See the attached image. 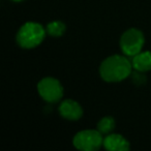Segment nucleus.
I'll return each mask as SVG.
<instances>
[{"label": "nucleus", "mask_w": 151, "mask_h": 151, "mask_svg": "<svg viewBox=\"0 0 151 151\" xmlns=\"http://www.w3.org/2000/svg\"><path fill=\"white\" fill-rule=\"evenodd\" d=\"M59 113L67 120H78L82 117L83 110L77 101L73 99H65L59 106Z\"/></svg>", "instance_id": "6"}, {"label": "nucleus", "mask_w": 151, "mask_h": 151, "mask_svg": "<svg viewBox=\"0 0 151 151\" xmlns=\"http://www.w3.org/2000/svg\"><path fill=\"white\" fill-rule=\"evenodd\" d=\"M101 132L94 129H86L79 132L73 137V144L79 150L95 151L104 144V139Z\"/></svg>", "instance_id": "4"}, {"label": "nucleus", "mask_w": 151, "mask_h": 151, "mask_svg": "<svg viewBox=\"0 0 151 151\" xmlns=\"http://www.w3.org/2000/svg\"><path fill=\"white\" fill-rule=\"evenodd\" d=\"M13 1H15V2H21V1H23V0H13Z\"/></svg>", "instance_id": "12"}, {"label": "nucleus", "mask_w": 151, "mask_h": 151, "mask_svg": "<svg viewBox=\"0 0 151 151\" xmlns=\"http://www.w3.org/2000/svg\"><path fill=\"white\" fill-rule=\"evenodd\" d=\"M37 90L40 97L48 103H56L63 96V87L60 82L54 78H45L40 81Z\"/></svg>", "instance_id": "5"}, {"label": "nucleus", "mask_w": 151, "mask_h": 151, "mask_svg": "<svg viewBox=\"0 0 151 151\" xmlns=\"http://www.w3.org/2000/svg\"><path fill=\"white\" fill-rule=\"evenodd\" d=\"M104 147L110 151H127L129 149V143L121 134H108L104 139Z\"/></svg>", "instance_id": "7"}, {"label": "nucleus", "mask_w": 151, "mask_h": 151, "mask_svg": "<svg viewBox=\"0 0 151 151\" xmlns=\"http://www.w3.org/2000/svg\"><path fill=\"white\" fill-rule=\"evenodd\" d=\"M132 67L141 73L151 70V52H140L132 57Z\"/></svg>", "instance_id": "8"}, {"label": "nucleus", "mask_w": 151, "mask_h": 151, "mask_svg": "<svg viewBox=\"0 0 151 151\" xmlns=\"http://www.w3.org/2000/svg\"><path fill=\"white\" fill-rule=\"evenodd\" d=\"M144 42L145 38L142 31L136 28H130L122 34L120 38V48L124 55L134 57L142 51Z\"/></svg>", "instance_id": "3"}, {"label": "nucleus", "mask_w": 151, "mask_h": 151, "mask_svg": "<svg viewBox=\"0 0 151 151\" xmlns=\"http://www.w3.org/2000/svg\"><path fill=\"white\" fill-rule=\"evenodd\" d=\"M132 63L126 57L113 55L101 62L99 73L106 82H120L132 75Z\"/></svg>", "instance_id": "1"}, {"label": "nucleus", "mask_w": 151, "mask_h": 151, "mask_svg": "<svg viewBox=\"0 0 151 151\" xmlns=\"http://www.w3.org/2000/svg\"><path fill=\"white\" fill-rule=\"evenodd\" d=\"M65 25L60 21H53L51 23H49L47 25V32L50 34L51 36H54V37H58L61 36L65 32Z\"/></svg>", "instance_id": "9"}, {"label": "nucleus", "mask_w": 151, "mask_h": 151, "mask_svg": "<svg viewBox=\"0 0 151 151\" xmlns=\"http://www.w3.org/2000/svg\"><path fill=\"white\" fill-rule=\"evenodd\" d=\"M132 81H134V83H136L137 85H143L146 82V78H145V76L143 75V73L138 71V70L132 73Z\"/></svg>", "instance_id": "11"}, {"label": "nucleus", "mask_w": 151, "mask_h": 151, "mask_svg": "<svg viewBox=\"0 0 151 151\" xmlns=\"http://www.w3.org/2000/svg\"><path fill=\"white\" fill-rule=\"evenodd\" d=\"M47 30L40 24L27 22L19 29L17 33V42L21 48L32 49L37 47L45 40Z\"/></svg>", "instance_id": "2"}, {"label": "nucleus", "mask_w": 151, "mask_h": 151, "mask_svg": "<svg viewBox=\"0 0 151 151\" xmlns=\"http://www.w3.org/2000/svg\"><path fill=\"white\" fill-rule=\"evenodd\" d=\"M115 127V120L113 117H104L97 123V130L101 134H110Z\"/></svg>", "instance_id": "10"}]
</instances>
